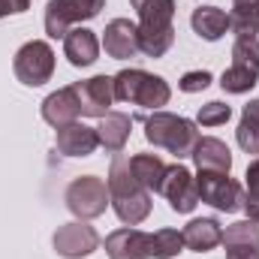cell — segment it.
I'll return each instance as SVG.
<instances>
[{
    "label": "cell",
    "instance_id": "6da1fadb",
    "mask_svg": "<svg viewBox=\"0 0 259 259\" xmlns=\"http://www.w3.org/2000/svg\"><path fill=\"white\" fill-rule=\"evenodd\" d=\"M106 187H109L112 208H115V214H118L121 223L139 226L142 220H148V214H151V193H148V190L139 184V178L133 175V169H130V154L118 151V154L112 157Z\"/></svg>",
    "mask_w": 259,
    "mask_h": 259
},
{
    "label": "cell",
    "instance_id": "7a4b0ae2",
    "mask_svg": "<svg viewBox=\"0 0 259 259\" xmlns=\"http://www.w3.org/2000/svg\"><path fill=\"white\" fill-rule=\"evenodd\" d=\"M112 84H115V100L130 103V106L160 112L172 100V88L163 75H154V72H145V69H136V66L112 75Z\"/></svg>",
    "mask_w": 259,
    "mask_h": 259
},
{
    "label": "cell",
    "instance_id": "3957f363",
    "mask_svg": "<svg viewBox=\"0 0 259 259\" xmlns=\"http://www.w3.org/2000/svg\"><path fill=\"white\" fill-rule=\"evenodd\" d=\"M145 139L154 148H166L169 154H175L178 160L190 157L199 142V130L193 121L172 115V112H154L145 118Z\"/></svg>",
    "mask_w": 259,
    "mask_h": 259
},
{
    "label": "cell",
    "instance_id": "277c9868",
    "mask_svg": "<svg viewBox=\"0 0 259 259\" xmlns=\"http://www.w3.org/2000/svg\"><path fill=\"white\" fill-rule=\"evenodd\" d=\"M64 199H66V208L78 220H94V217L106 214V208L112 205L106 181L97 178V175H78V178H72Z\"/></svg>",
    "mask_w": 259,
    "mask_h": 259
},
{
    "label": "cell",
    "instance_id": "5b68a950",
    "mask_svg": "<svg viewBox=\"0 0 259 259\" xmlns=\"http://www.w3.org/2000/svg\"><path fill=\"white\" fill-rule=\"evenodd\" d=\"M12 69H15L18 81L27 84V88H39V84L52 81V75H55V52H52V46L42 42V39L24 42L15 52Z\"/></svg>",
    "mask_w": 259,
    "mask_h": 259
},
{
    "label": "cell",
    "instance_id": "8992f818",
    "mask_svg": "<svg viewBox=\"0 0 259 259\" xmlns=\"http://www.w3.org/2000/svg\"><path fill=\"white\" fill-rule=\"evenodd\" d=\"M196 190H199V202H205L223 214H235L244 205V187L223 172H199Z\"/></svg>",
    "mask_w": 259,
    "mask_h": 259
},
{
    "label": "cell",
    "instance_id": "52a82bcc",
    "mask_svg": "<svg viewBox=\"0 0 259 259\" xmlns=\"http://www.w3.org/2000/svg\"><path fill=\"white\" fill-rule=\"evenodd\" d=\"M106 9V0H49L46 6V33L52 39L66 36L72 24L91 21Z\"/></svg>",
    "mask_w": 259,
    "mask_h": 259
},
{
    "label": "cell",
    "instance_id": "ba28073f",
    "mask_svg": "<svg viewBox=\"0 0 259 259\" xmlns=\"http://www.w3.org/2000/svg\"><path fill=\"white\" fill-rule=\"evenodd\" d=\"M58 256L64 259H84L91 256L97 247H100V235L94 226H88V220H72V223H64L58 226L55 238H52Z\"/></svg>",
    "mask_w": 259,
    "mask_h": 259
},
{
    "label": "cell",
    "instance_id": "9c48e42d",
    "mask_svg": "<svg viewBox=\"0 0 259 259\" xmlns=\"http://www.w3.org/2000/svg\"><path fill=\"white\" fill-rule=\"evenodd\" d=\"M160 193L169 199V208L175 214H190L196 205H199V190H196L193 172L187 166H181V163H175V166L166 169V178H163Z\"/></svg>",
    "mask_w": 259,
    "mask_h": 259
},
{
    "label": "cell",
    "instance_id": "30bf717a",
    "mask_svg": "<svg viewBox=\"0 0 259 259\" xmlns=\"http://www.w3.org/2000/svg\"><path fill=\"white\" fill-rule=\"evenodd\" d=\"M72 91H75V97H78V106H81V115H84V118H106V115L112 112L115 84H112L109 75H94V78L75 81Z\"/></svg>",
    "mask_w": 259,
    "mask_h": 259
},
{
    "label": "cell",
    "instance_id": "8fae6325",
    "mask_svg": "<svg viewBox=\"0 0 259 259\" xmlns=\"http://www.w3.org/2000/svg\"><path fill=\"white\" fill-rule=\"evenodd\" d=\"M103 49L115 61H130L139 55V24L130 18H112L103 30Z\"/></svg>",
    "mask_w": 259,
    "mask_h": 259
},
{
    "label": "cell",
    "instance_id": "7c38bea8",
    "mask_svg": "<svg viewBox=\"0 0 259 259\" xmlns=\"http://www.w3.org/2000/svg\"><path fill=\"white\" fill-rule=\"evenodd\" d=\"M109 259H151V232H142L136 226L115 229L106 238Z\"/></svg>",
    "mask_w": 259,
    "mask_h": 259
},
{
    "label": "cell",
    "instance_id": "4fadbf2b",
    "mask_svg": "<svg viewBox=\"0 0 259 259\" xmlns=\"http://www.w3.org/2000/svg\"><path fill=\"white\" fill-rule=\"evenodd\" d=\"M139 15V33H166L175 30V0H130Z\"/></svg>",
    "mask_w": 259,
    "mask_h": 259
},
{
    "label": "cell",
    "instance_id": "5bb4252c",
    "mask_svg": "<svg viewBox=\"0 0 259 259\" xmlns=\"http://www.w3.org/2000/svg\"><path fill=\"white\" fill-rule=\"evenodd\" d=\"M190 157L196 163V172H223V175H229V169H232V151L226 148V142H220L214 136H199Z\"/></svg>",
    "mask_w": 259,
    "mask_h": 259
},
{
    "label": "cell",
    "instance_id": "9a60e30c",
    "mask_svg": "<svg viewBox=\"0 0 259 259\" xmlns=\"http://www.w3.org/2000/svg\"><path fill=\"white\" fill-rule=\"evenodd\" d=\"M100 148V136L97 127H88V124H66L58 130V151L64 157H91L94 151Z\"/></svg>",
    "mask_w": 259,
    "mask_h": 259
},
{
    "label": "cell",
    "instance_id": "2e32d148",
    "mask_svg": "<svg viewBox=\"0 0 259 259\" xmlns=\"http://www.w3.org/2000/svg\"><path fill=\"white\" fill-rule=\"evenodd\" d=\"M78 115H81V106H78V97H75L72 84L55 91V94H49L42 100V118H46V124H52L55 130L78 121Z\"/></svg>",
    "mask_w": 259,
    "mask_h": 259
},
{
    "label": "cell",
    "instance_id": "e0dca14e",
    "mask_svg": "<svg viewBox=\"0 0 259 259\" xmlns=\"http://www.w3.org/2000/svg\"><path fill=\"white\" fill-rule=\"evenodd\" d=\"M64 55L72 66H91L97 58H100V39L94 30L88 27H72L64 36Z\"/></svg>",
    "mask_w": 259,
    "mask_h": 259
},
{
    "label": "cell",
    "instance_id": "ac0fdd59",
    "mask_svg": "<svg viewBox=\"0 0 259 259\" xmlns=\"http://www.w3.org/2000/svg\"><path fill=\"white\" fill-rule=\"evenodd\" d=\"M181 235H184V247H190L196 253H208L223 241V226L214 217H199L181 229Z\"/></svg>",
    "mask_w": 259,
    "mask_h": 259
},
{
    "label": "cell",
    "instance_id": "d6986e66",
    "mask_svg": "<svg viewBox=\"0 0 259 259\" xmlns=\"http://www.w3.org/2000/svg\"><path fill=\"white\" fill-rule=\"evenodd\" d=\"M130 169H133V175L139 178V184L148 190V193H160V187H163V178H166V160L163 157H157V154H148V151H142V154H133L130 157Z\"/></svg>",
    "mask_w": 259,
    "mask_h": 259
},
{
    "label": "cell",
    "instance_id": "ffe728a7",
    "mask_svg": "<svg viewBox=\"0 0 259 259\" xmlns=\"http://www.w3.org/2000/svg\"><path fill=\"white\" fill-rule=\"evenodd\" d=\"M130 130H133V118L124 115V112H109L106 118H100V127H97V136H100V145L112 154L124 151L130 139Z\"/></svg>",
    "mask_w": 259,
    "mask_h": 259
},
{
    "label": "cell",
    "instance_id": "44dd1931",
    "mask_svg": "<svg viewBox=\"0 0 259 259\" xmlns=\"http://www.w3.org/2000/svg\"><path fill=\"white\" fill-rule=\"evenodd\" d=\"M190 24H193V30L205 42H217L229 30V15L220 6H199L190 15Z\"/></svg>",
    "mask_w": 259,
    "mask_h": 259
},
{
    "label": "cell",
    "instance_id": "7402d4cb",
    "mask_svg": "<svg viewBox=\"0 0 259 259\" xmlns=\"http://www.w3.org/2000/svg\"><path fill=\"white\" fill-rule=\"evenodd\" d=\"M229 30L235 36H259V0H232Z\"/></svg>",
    "mask_w": 259,
    "mask_h": 259
},
{
    "label": "cell",
    "instance_id": "603a6c76",
    "mask_svg": "<svg viewBox=\"0 0 259 259\" xmlns=\"http://www.w3.org/2000/svg\"><path fill=\"white\" fill-rule=\"evenodd\" d=\"M256 81H259V66L238 64V61H232V66L223 69V75H220V88L226 94H247V91L256 88Z\"/></svg>",
    "mask_w": 259,
    "mask_h": 259
},
{
    "label": "cell",
    "instance_id": "cb8c5ba5",
    "mask_svg": "<svg viewBox=\"0 0 259 259\" xmlns=\"http://www.w3.org/2000/svg\"><path fill=\"white\" fill-rule=\"evenodd\" d=\"M235 139L244 154H259V100H250L241 112V121L235 130Z\"/></svg>",
    "mask_w": 259,
    "mask_h": 259
},
{
    "label": "cell",
    "instance_id": "d4e9b609",
    "mask_svg": "<svg viewBox=\"0 0 259 259\" xmlns=\"http://www.w3.org/2000/svg\"><path fill=\"white\" fill-rule=\"evenodd\" d=\"M223 247H259V223L256 220H238L223 229Z\"/></svg>",
    "mask_w": 259,
    "mask_h": 259
},
{
    "label": "cell",
    "instance_id": "484cf974",
    "mask_svg": "<svg viewBox=\"0 0 259 259\" xmlns=\"http://www.w3.org/2000/svg\"><path fill=\"white\" fill-rule=\"evenodd\" d=\"M184 250V235L178 229L151 232V259H172Z\"/></svg>",
    "mask_w": 259,
    "mask_h": 259
},
{
    "label": "cell",
    "instance_id": "4316f807",
    "mask_svg": "<svg viewBox=\"0 0 259 259\" xmlns=\"http://www.w3.org/2000/svg\"><path fill=\"white\" fill-rule=\"evenodd\" d=\"M241 211H247V220L259 223V157L250 160L247 172H244V205Z\"/></svg>",
    "mask_w": 259,
    "mask_h": 259
},
{
    "label": "cell",
    "instance_id": "83f0119b",
    "mask_svg": "<svg viewBox=\"0 0 259 259\" xmlns=\"http://www.w3.org/2000/svg\"><path fill=\"white\" fill-rule=\"evenodd\" d=\"M229 118H232V109H229L226 103H220V100L205 103V106L199 109V115H196V121H199L202 127H220V124H226Z\"/></svg>",
    "mask_w": 259,
    "mask_h": 259
},
{
    "label": "cell",
    "instance_id": "f1b7e54d",
    "mask_svg": "<svg viewBox=\"0 0 259 259\" xmlns=\"http://www.w3.org/2000/svg\"><path fill=\"white\" fill-rule=\"evenodd\" d=\"M232 61L259 66V36H235V42H232Z\"/></svg>",
    "mask_w": 259,
    "mask_h": 259
},
{
    "label": "cell",
    "instance_id": "f546056e",
    "mask_svg": "<svg viewBox=\"0 0 259 259\" xmlns=\"http://www.w3.org/2000/svg\"><path fill=\"white\" fill-rule=\"evenodd\" d=\"M208 84H211V72H208V69L184 72V75H181V81H178V88H181L184 94H199V91H205Z\"/></svg>",
    "mask_w": 259,
    "mask_h": 259
},
{
    "label": "cell",
    "instance_id": "4dcf8cb0",
    "mask_svg": "<svg viewBox=\"0 0 259 259\" xmlns=\"http://www.w3.org/2000/svg\"><path fill=\"white\" fill-rule=\"evenodd\" d=\"M30 9V0H0V18L6 15H21Z\"/></svg>",
    "mask_w": 259,
    "mask_h": 259
},
{
    "label": "cell",
    "instance_id": "1f68e13d",
    "mask_svg": "<svg viewBox=\"0 0 259 259\" xmlns=\"http://www.w3.org/2000/svg\"><path fill=\"white\" fill-rule=\"evenodd\" d=\"M226 259H259V247H226Z\"/></svg>",
    "mask_w": 259,
    "mask_h": 259
}]
</instances>
